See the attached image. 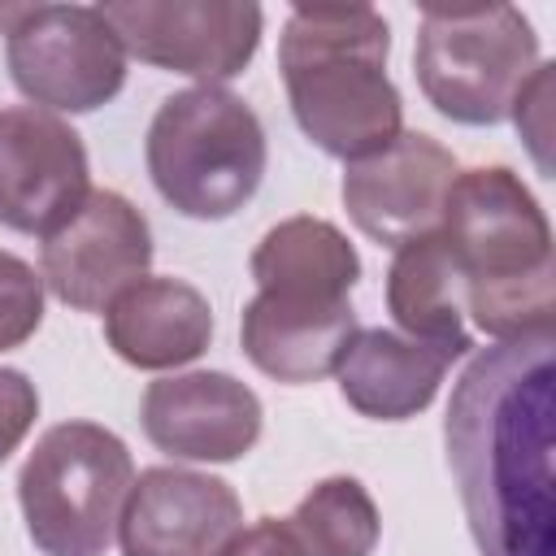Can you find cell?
I'll return each mask as SVG.
<instances>
[{
    "instance_id": "6da1fadb",
    "label": "cell",
    "mask_w": 556,
    "mask_h": 556,
    "mask_svg": "<svg viewBox=\"0 0 556 556\" xmlns=\"http://www.w3.org/2000/svg\"><path fill=\"white\" fill-rule=\"evenodd\" d=\"M552 334L482 348L443 417L447 469L482 556H556Z\"/></svg>"
},
{
    "instance_id": "7a4b0ae2",
    "label": "cell",
    "mask_w": 556,
    "mask_h": 556,
    "mask_svg": "<svg viewBox=\"0 0 556 556\" xmlns=\"http://www.w3.org/2000/svg\"><path fill=\"white\" fill-rule=\"evenodd\" d=\"M460 287L465 317L495 343L552 334L556 261L552 226L534 191L508 165L460 169L439 226Z\"/></svg>"
},
{
    "instance_id": "3957f363",
    "label": "cell",
    "mask_w": 556,
    "mask_h": 556,
    "mask_svg": "<svg viewBox=\"0 0 556 556\" xmlns=\"http://www.w3.org/2000/svg\"><path fill=\"white\" fill-rule=\"evenodd\" d=\"M387 52L391 30L369 4H295L287 13L278 70L295 126L343 165L382 152L404 130Z\"/></svg>"
},
{
    "instance_id": "277c9868",
    "label": "cell",
    "mask_w": 556,
    "mask_h": 556,
    "mask_svg": "<svg viewBox=\"0 0 556 556\" xmlns=\"http://www.w3.org/2000/svg\"><path fill=\"white\" fill-rule=\"evenodd\" d=\"M148 174L161 200L195 222L239 213L265 178V126L226 87H187L161 100L148 126Z\"/></svg>"
},
{
    "instance_id": "5b68a950",
    "label": "cell",
    "mask_w": 556,
    "mask_h": 556,
    "mask_svg": "<svg viewBox=\"0 0 556 556\" xmlns=\"http://www.w3.org/2000/svg\"><path fill=\"white\" fill-rule=\"evenodd\" d=\"M135 482L130 447L96 421L39 434L17 473L26 534L43 556H104Z\"/></svg>"
},
{
    "instance_id": "8992f818",
    "label": "cell",
    "mask_w": 556,
    "mask_h": 556,
    "mask_svg": "<svg viewBox=\"0 0 556 556\" xmlns=\"http://www.w3.org/2000/svg\"><path fill=\"white\" fill-rule=\"evenodd\" d=\"M413 70L439 117L456 126H500L539 70V35L513 4H426Z\"/></svg>"
},
{
    "instance_id": "52a82bcc",
    "label": "cell",
    "mask_w": 556,
    "mask_h": 556,
    "mask_svg": "<svg viewBox=\"0 0 556 556\" xmlns=\"http://www.w3.org/2000/svg\"><path fill=\"white\" fill-rule=\"evenodd\" d=\"M13 87L48 113H96L126 87V48L96 4H22L4 30Z\"/></svg>"
},
{
    "instance_id": "ba28073f",
    "label": "cell",
    "mask_w": 556,
    "mask_h": 556,
    "mask_svg": "<svg viewBox=\"0 0 556 556\" xmlns=\"http://www.w3.org/2000/svg\"><path fill=\"white\" fill-rule=\"evenodd\" d=\"M96 9L130 56L200 78V87L239 78L265 26V13L243 0H109Z\"/></svg>"
},
{
    "instance_id": "9c48e42d",
    "label": "cell",
    "mask_w": 556,
    "mask_h": 556,
    "mask_svg": "<svg viewBox=\"0 0 556 556\" xmlns=\"http://www.w3.org/2000/svg\"><path fill=\"white\" fill-rule=\"evenodd\" d=\"M152 265V226L148 217L109 187H91L87 200L52 230L39 248L43 287L78 308L100 313L130 282L148 278Z\"/></svg>"
},
{
    "instance_id": "30bf717a",
    "label": "cell",
    "mask_w": 556,
    "mask_h": 556,
    "mask_svg": "<svg viewBox=\"0 0 556 556\" xmlns=\"http://www.w3.org/2000/svg\"><path fill=\"white\" fill-rule=\"evenodd\" d=\"M91 191L83 135L35 104L0 109V226L52 235Z\"/></svg>"
},
{
    "instance_id": "8fae6325",
    "label": "cell",
    "mask_w": 556,
    "mask_h": 556,
    "mask_svg": "<svg viewBox=\"0 0 556 556\" xmlns=\"http://www.w3.org/2000/svg\"><path fill=\"white\" fill-rule=\"evenodd\" d=\"M456 174V156L439 139L400 130L382 152L343 169V208L378 248H404L443 226Z\"/></svg>"
},
{
    "instance_id": "7c38bea8",
    "label": "cell",
    "mask_w": 556,
    "mask_h": 556,
    "mask_svg": "<svg viewBox=\"0 0 556 556\" xmlns=\"http://www.w3.org/2000/svg\"><path fill=\"white\" fill-rule=\"evenodd\" d=\"M143 434L174 460L226 465L256 447L265 408L248 382L222 369H191L148 382L139 404Z\"/></svg>"
},
{
    "instance_id": "4fadbf2b",
    "label": "cell",
    "mask_w": 556,
    "mask_h": 556,
    "mask_svg": "<svg viewBox=\"0 0 556 556\" xmlns=\"http://www.w3.org/2000/svg\"><path fill=\"white\" fill-rule=\"evenodd\" d=\"M243 526V504L230 482L152 465L130 482L117 517L122 556H217Z\"/></svg>"
},
{
    "instance_id": "5bb4252c",
    "label": "cell",
    "mask_w": 556,
    "mask_h": 556,
    "mask_svg": "<svg viewBox=\"0 0 556 556\" xmlns=\"http://www.w3.org/2000/svg\"><path fill=\"white\" fill-rule=\"evenodd\" d=\"M356 330L361 326L348 300H300L256 291L239 317L243 356L265 378L287 387H304L334 374Z\"/></svg>"
},
{
    "instance_id": "9a60e30c",
    "label": "cell",
    "mask_w": 556,
    "mask_h": 556,
    "mask_svg": "<svg viewBox=\"0 0 556 556\" xmlns=\"http://www.w3.org/2000/svg\"><path fill=\"white\" fill-rule=\"evenodd\" d=\"M104 339L135 369H178L208 352L213 308L182 278H139L104 308Z\"/></svg>"
},
{
    "instance_id": "2e32d148",
    "label": "cell",
    "mask_w": 556,
    "mask_h": 556,
    "mask_svg": "<svg viewBox=\"0 0 556 556\" xmlns=\"http://www.w3.org/2000/svg\"><path fill=\"white\" fill-rule=\"evenodd\" d=\"M452 361L456 356L434 348V343L408 339L400 330L369 326V330L352 334L343 361L334 365V378H339L343 400L361 417L408 421V417H417L434 404Z\"/></svg>"
},
{
    "instance_id": "e0dca14e",
    "label": "cell",
    "mask_w": 556,
    "mask_h": 556,
    "mask_svg": "<svg viewBox=\"0 0 556 556\" xmlns=\"http://www.w3.org/2000/svg\"><path fill=\"white\" fill-rule=\"evenodd\" d=\"M248 265L256 291L300 300H348L361 278V256L348 235L334 222L308 213L269 226Z\"/></svg>"
},
{
    "instance_id": "ac0fdd59",
    "label": "cell",
    "mask_w": 556,
    "mask_h": 556,
    "mask_svg": "<svg viewBox=\"0 0 556 556\" xmlns=\"http://www.w3.org/2000/svg\"><path fill=\"white\" fill-rule=\"evenodd\" d=\"M387 308L408 339L434 343L452 356H465L473 348L465 330V287L439 230L395 248V261L387 269Z\"/></svg>"
},
{
    "instance_id": "d6986e66",
    "label": "cell",
    "mask_w": 556,
    "mask_h": 556,
    "mask_svg": "<svg viewBox=\"0 0 556 556\" xmlns=\"http://www.w3.org/2000/svg\"><path fill=\"white\" fill-rule=\"evenodd\" d=\"M287 526L295 530L308 556H374L378 534H382L374 495L348 473L321 478L295 504Z\"/></svg>"
},
{
    "instance_id": "ffe728a7",
    "label": "cell",
    "mask_w": 556,
    "mask_h": 556,
    "mask_svg": "<svg viewBox=\"0 0 556 556\" xmlns=\"http://www.w3.org/2000/svg\"><path fill=\"white\" fill-rule=\"evenodd\" d=\"M43 321V278L13 252H0V352L22 348Z\"/></svg>"
},
{
    "instance_id": "44dd1931",
    "label": "cell",
    "mask_w": 556,
    "mask_h": 556,
    "mask_svg": "<svg viewBox=\"0 0 556 556\" xmlns=\"http://www.w3.org/2000/svg\"><path fill=\"white\" fill-rule=\"evenodd\" d=\"M39 417V391L22 369L0 365V465L22 447Z\"/></svg>"
},
{
    "instance_id": "7402d4cb",
    "label": "cell",
    "mask_w": 556,
    "mask_h": 556,
    "mask_svg": "<svg viewBox=\"0 0 556 556\" xmlns=\"http://www.w3.org/2000/svg\"><path fill=\"white\" fill-rule=\"evenodd\" d=\"M547 100H552V65L547 61H539V70L530 74V83L521 87V96L513 100V122H517V130L530 139V148H534V156H539V165L547 169V156H543V139H547Z\"/></svg>"
},
{
    "instance_id": "603a6c76",
    "label": "cell",
    "mask_w": 556,
    "mask_h": 556,
    "mask_svg": "<svg viewBox=\"0 0 556 556\" xmlns=\"http://www.w3.org/2000/svg\"><path fill=\"white\" fill-rule=\"evenodd\" d=\"M217 556H308V552H304V543L295 539V530L287 521L256 517L252 526H239Z\"/></svg>"
}]
</instances>
